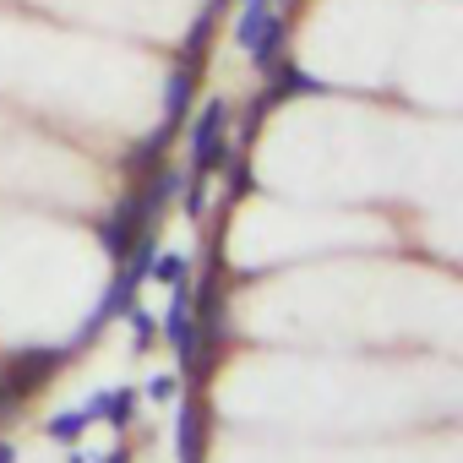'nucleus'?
<instances>
[{"label":"nucleus","mask_w":463,"mask_h":463,"mask_svg":"<svg viewBox=\"0 0 463 463\" xmlns=\"http://www.w3.org/2000/svg\"><path fill=\"white\" fill-rule=\"evenodd\" d=\"M12 458H17V452H12V447H0V463H12Z\"/></svg>","instance_id":"9b49d317"},{"label":"nucleus","mask_w":463,"mask_h":463,"mask_svg":"<svg viewBox=\"0 0 463 463\" xmlns=\"http://www.w3.org/2000/svg\"><path fill=\"white\" fill-rule=\"evenodd\" d=\"M164 327H169L175 349H180V354H191V311H185V300H175V306H169V322H164Z\"/></svg>","instance_id":"423d86ee"},{"label":"nucleus","mask_w":463,"mask_h":463,"mask_svg":"<svg viewBox=\"0 0 463 463\" xmlns=\"http://www.w3.org/2000/svg\"><path fill=\"white\" fill-rule=\"evenodd\" d=\"M88 425H93L88 409H82V414H55V420H50V436H77V430H88Z\"/></svg>","instance_id":"0eeeda50"},{"label":"nucleus","mask_w":463,"mask_h":463,"mask_svg":"<svg viewBox=\"0 0 463 463\" xmlns=\"http://www.w3.org/2000/svg\"><path fill=\"white\" fill-rule=\"evenodd\" d=\"M131 403H137V392H131V387H120V392H104V398H93L88 420H126V414H131Z\"/></svg>","instance_id":"20e7f679"},{"label":"nucleus","mask_w":463,"mask_h":463,"mask_svg":"<svg viewBox=\"0 0 463 463\" xmlns=\"http://www.w3.org/2000/svg\"><path fill=\"white\" fill-rule=\"evenodd\" d=\"M109 463H120V458H109Z\"/></svg>","instance_id":"f8f14e48"},{"label":"nucleus","mask_w":463,"mask_h":463,"mask_svg":"<svg viewBox=\"0 0 463 463\" xmlns=\"http://www.w3.org/2000/svg\"><path fill=\"white\" fill-rule=\"evenodd\" d=\"M153 273H158L164 284H180V279H185V257H175V251H169V257H158V268H153Z\"/></svg>","instance_id":"6e6552de"},{"label":"nucleus","mask_w":463,"mask_h":463,"mask_svg":"<svg viewBox=\"0 0 463 463\" xmlns=\"http://www.w3.org/2000/svg\"><path fill=\"white\" fill-rule=\"evenodd\" d=\"M55 365H61V349H23V354H12L6 365H0V376H6V387H12L17 398H28Z\"/></svg>","instance_id":"f03ea898"},{"label":"nucleus","mask_w":463,"mask_h":463,"mask_svg":"<svg viewBox=\"0 0 463 463\" xmlns=\"http://www.w3.org/2000/svg\"><path fill=\"white\" fill-rule=\"evenodd\" d=\"M147 392H153V398H175V376H158V382H153Z\"/></svg>","instance_id":"1a4fd4ad"},{"label":"nucleus","mask_w":463,"mask_h":463,"mask_svg":"<svg viewBox=\"0 0 463 463\" xmlns=\"http://www.w3.org/2000/svg\"><path fill=\"white\" fill-rule=\"evenodd\" d=\"M241 44H246L262 66H273V61H279V17L262 6V0H251L246 17H241Z\"/></svg>","instance_id":"7ed1b4c3"},{"label":"nucleus","mask_w":463,"mask_h":463,"mask_svg":"<svg viewBox=\"0 0 463 463\" xmlns=\"http://www.w3.org/2000/svg\"><path fill=\"white\" fill-rule=\"evenodd\" d=\"M191 88H196V82H191V71L180 66V71L169 77V126H175V120L185 115V104H191Z\"/></svg>","instance_id":"39448f33"},{"label":"nucleus","mask_w":463,"mask_h":463,"mask_svg":"<svg viewBox=\"0 0 463 463\" xmlns=\"http://www.w3.org/2000/svg\"><path fill=\"white\" fill-rule=\"evenodd\" d=\"M175 191V175H153L147 185H137V191H126L120 196V207L104 218V246H109V257L115 262H126L142 241H147V218L164 207V196Z\"/></svg>","instance_id":"f257e3e1"},{"label":"nucleus","mask_w":463,"mask_h":463,"mask_svg":"<svg viewBox=\"0 0 463 463\" xmlns=\"http://www.w3.org/2000/svg\"><path fill=\"white\" fill-rule=\"evenodd\" d=\"M12 403H17V392H12V387H6V376H0V414H6V409H12Z\"/></svg>","instance_id":"9d476101"}]
</instances>
